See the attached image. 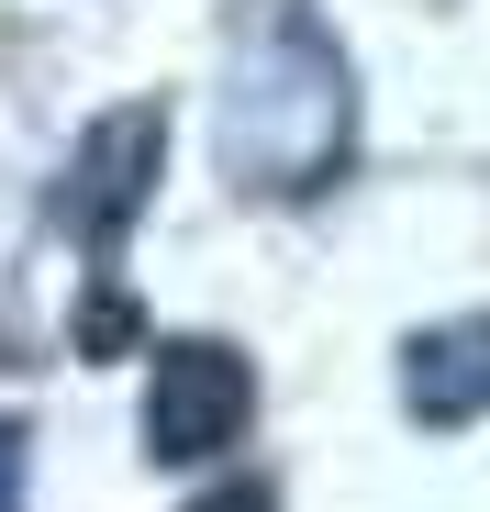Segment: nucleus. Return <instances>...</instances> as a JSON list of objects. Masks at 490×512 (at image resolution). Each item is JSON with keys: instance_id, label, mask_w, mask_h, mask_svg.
Returning a JSON list of instances; mask_svg holds the SVG:
<instances>
[{"instance_id": "f03ea898", "label": "nucleus", "mask_w": 490, "mask_h": 512, "mask_svg": "<svg viewBox=\"0 0 490 512\" xmlns=\"http://www.w3.org/2000/svg\"><path fill=\"white\" fill-rule=\"evenodd\" d=\"M156 156H168V112H156V101L101 112L90 134H78L67 179H56V223H67L78 245H123V223H134L145 190H156Z\"/></svg>"}, {"instance_id": "423d86ee", "label": "nucleus", "mask_w": 490, "mask_h": 512, "mask_svg": "<svg viewBox=\"0 0 490 512\" xmlns=\"http://www.w3.org/2000/svg\"><path fill=\"white\" fill-rule=\"evenodd\" d=\"M12 490H23V435L0 423V512H12Z\"/></svg>"}, {"instance_id": "20e7f679", "label": "nucleus", "mask_w": 490, "mask_h": 512, "mask_svg": "<svg viewBox=\"0 0 490 512\" xmlns=\"http://www.w3.org/2000/svg\"><path fill=\"white\" fill-rule=\"evenodd\" d=\"M134 334H145V323H134V301H123V290H101L90 312H78V346H90V357H112V346H134Z\"/></svg>"}, {"instance_id": "f257e3e1", "label": "nucleus", "mask_w": 490, "mask_h": 512, "mask_svg": "<svg viewBox=\"0 0 490 512\" xmlns=\"http://www.w3.org/2000/svg\"><path fill=\"white\" fill-rule=\"evenodd\" d=\"M245 412H257V379H245L234 346H156V379H145V457L168 468H201L245 435Z\"/></svg>"}, {"instance_id": "39448f33", "label": "nucleus", "mask_w": 490, "mask_h": 512, "mask_svg": "<svg viewBox=\"0 0 490 512\" xmlns=\"http://www.w3.org/2000/svg\"><path fill=\"white\" fill-rule=\"evenodd\" d=\"M190 512H279V501H268V479H223V490L190 501Z\"/></svg>"}, {"instance_id": "7ed1b4c3", "label": "nucleus", "mask_w": 490, "mask_h": 512, "mask_svg": "<svg viewBox=\"0 0 490 512\" xmlns=\"http://www.w3.org/2000/svg\"><path fill=\"white\" fill-rule=\"evenodd\" d=\"M401 401H413L424 423H479V412H490V312L413 334V357H401Z\"/></svg>"}]
</instances>
